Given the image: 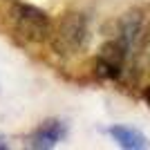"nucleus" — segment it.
Returning a JSON list of instances; mask_svg holds the SVG:
<instances>
[{
  "instance_id": "nucleus-2",
  "label": "nucleus",
  "mask_w": 150,
  "mask_h": 150,
  "mask_svg": "<svg viewBox=\"0 0 150 150\" xmlns=\"http://www.w3.org/2000/svg\"><path fill=\"white\" fill-rule=\"evenodd\" d=\"M50 36L61 54H74L76 50L83 47L85 38H88V23L81 13H65L56 31L52 29Z\"/></svg>"
},
{
  "instance_id": "nucleus-1",
  "label": "nucleus",
  "mask_w": 150,
  "mask_h": 150,
  "mask_svg": "<svg viewBox=\"0 0 150 150\" xmlns=\"http://www.w3.org/2000/svg\"><path fill=\"white\" fill-rule=\"evenodd\" d=\"M9 16H11L13 25H16V31L20 36L29 38L34 43H43V40L50 38L52 20L43 9H38L34 5H25V2H13Z\"/></svg>"
},
{
  "instance_id": "nucleus-5",
  "label": "nucleus",
  "mask_w": 150,
  "mask_h": 150,
  "mask_svg": "<svg viewBox=\"0 0 150 150\" xmlns=\"http://www.w3.org/2000/svg\"><path fill=\"white\" fill-rule=\"evenodd\" d=\"M110 134L114 137V141L121 148H128V150H139L148 146L144 134L139 130H134V128H128V125H114V128H110Z\"/></svg>"
},
{
  "instance_id": "nucleus-6",
  "label": "nucleus",
  "mask_w": 150,
  "mask_h": 150,
  "mask_svg": "<svg viewBox=\"0 0 150 150\" xmlns=\"http://www.w3.org/2000/svg\"><path fill=\"white\" fill-rule=\"evenodd\" d=\"M146 101H148V105H150V88L146 90Z\"/></svg>"
},
{
  "instance_id": "nucleus-3",
  "label": "nucleus",
  "mask_w": 150,
  "mask_h": 150,
  "mask_svg": "<svg viewBox=\"0 0 150 150\" xmlns=\"http://www.w3.org/2000/svg\"><path fill=\"white\" fill-rule=\"evenodd\" d=\"M125 50H128V45L123 40H112V43L103 45V50L96 58V74L103 79H117L121 74Z\"/></svg>"
},
{
  "instance_id": "nucleus-4",
  "label": "nucleus",
  "mask_w": 150,
  "mask_h": 150,
  "mask_svg": "<svg viewBox=\"0 0 150 150\" xmlns=\"http://www.w3.org/2000/svg\"><path fill=\"white\" fill-rule=\"evenodd\" d=\"M65 134H67V128H65V123H63V121H58V119H47V121H43V123L38 125L36 132L31 134L29 146H31V148H40V150L54 148L61 139H65Z\"/></svg>"
}]
</instances>
